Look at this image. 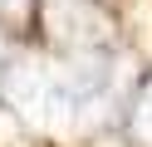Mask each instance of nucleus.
Segmentation results:
<instances>
[{
    "mask_svg": "<svg viewBox=\"0 0 152 147\" xmlns=\"http://www.w3.org/2000/svg\"><path fill=\"white\" fill-rule=\"evenodd\" d=\"M128 123H132V137H137L142 147H152V78L132 93V113H128Z\"/></svg>",
    "mask_w": 152,
    "mask_h": 147,
    "instance_id": "20e7f679",
    "label": "nucleus"
},
{
    "mask_svg": "<svg viewBox=\"0 0 152 147\" xmlns=\"http://www.w3.org/2000/svg\"><path fill=\"white\" fill-rule=\"evenodd\" d=\"M0 78H5V69H0Z\"/></svg>",
    "mask_w": 152,
    "mask_h": 147,
    "instance_id": "39448f33",
    "label": "nucleus"
},
{
    "mask_svg": "<svg viewBox=\"0 0 152 147\" xmlns=\"http://www.w3.org/2000/svg\"><path fill=\"white\" fill-rule=\"evenodd\" d=\"M0 93L30 127L74 137L103 123L123 98V59L113 54H25L5 69Z\"/></svg>",
    "mask_w": 152,
    "mask_h": 147,
    "instance_id": "f257e3e1",
    "label": "nucleus"
},
{
    "mask_svg": "<svg viewBox=\"0 0 152 147\" xmlns=\"http://www.w3.org/2000/svg\"><path fill=\"white\" fill-rule=\"evenodd\" d=\"M39 20L59 54H108L113 15L98 0H39Z\"/></svg>",
    "mask_w": 152,
    "mask_h": 147,
    "instance_id": "f03ea898",
    "label": "nucleus"
},
{
    "mask_svg": "<svg viewBox=\"0 0 152 147\" xmlns=\"http://www.w3.org/2000/svg\"><path fill=\"white\" fill-rule=\"evenodd\" d=\"M34 10H39V0H0V39H20Z\"/></svg>",
    "mask_w": 152,
    "mask_h": 147,
    "instance_id": "7ed1b4c3",
    "label": "nucleus"
}]
</instances>
